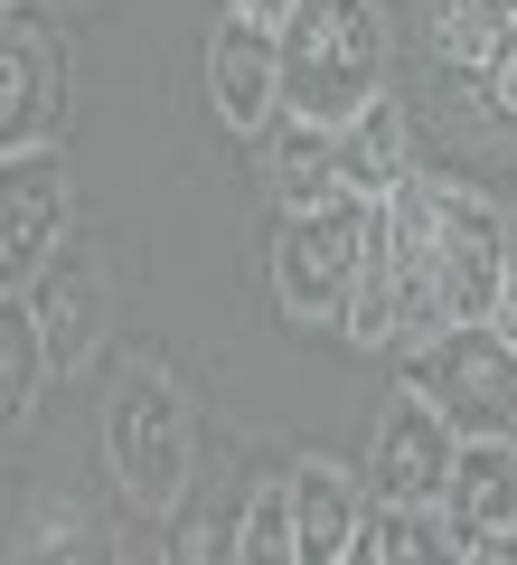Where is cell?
<instances>
[{
  "mask_svg": "<svg viewBox=\"0 0 517 565\" xmlns=\"http://www.w3.org/2000/svg\"><path fill=\"white\" fill-rule=\"evenodd\" d=\"M338 180H348V199H367V207H396L405 189L423 180V170H414V122H405L396 95L367 104V114L338 132Z\"/></svg>",
  "mask_w": 517,
  "mask_h": 565,
  "instance_id": "cell-11",
  "label": "cell"
},
{
  "mask_svg": "<svg viewBox=\"0 0 517 565\" xmlns=\"http://www.w3.org/2000/svg\"><path fill=\"white\" fill-rule=\"evenodd\" d=\"M405 386L442 405V424H452L461 444H517V340L498 321L442 330L433 349H414Z\"/></svg>",
  "mask_w": 517,
  "mask_h": 565,
  "instance_id": "cell-4",
  "label": "cell"
},
{
  "mask_svg": "<svg viewBox=\"0 0 517 565\" xmlns=\"http://www.w3.org/2000/svg\"><path fill=\"white\" fill-rule=\"evenodd\" d=\"M498 282H508V207L471 199L452 180H414L396 207H377L348 340L377 359H414L442 330L498 321Z\"/></svg>",
  "mask_w": 517,
  "mask_h": 565,
  "instance_id": "cell-1",
  "label": "cell"
},
{
  "mask_svg": "<svg viewBox=\"0 0 517 565\" xmlns=\"http://www.w3.org/2000/svg\"><path fill=\"white\" fill-rule=\"evenodd\" d=\"M66 217H76L66 161L57 151H20L10 161V189H0V274H10V292H29L66 255Z\"/></svg>",
  "mask_w": 517,
  "mask_h": 565,
  "instance_id": "cell-8",
  "label": "cell"
},
{
  "mask_svg": "<svg viewBox=\"0 0 517 565\" xmlns=\"http://www.w3.org/2000/svg\"><path fill=\"white\" fill-rule=\"evenodd\" d=\"M47 377H57L47 330H39V311L10 292V302H0V415L29 424V415H39V396H47Z\"/></svg>",
  "mask_w": 517,
  "mask_h": 565,
  "instance_id": "cell-14",
  "label": "cell"
},
{
  "mask_svg": "<svg viewBox=\"0 0 517 565\" xmlns=\"http://www.w3.org/2000/svg\"><path fill=\"white\" fill-rule=\"evenodd\" d=\"M301 0H226V20H255V29H282Z\"/></svg>",
  "mask_w": 517,
  "mask_h": 565,
  "instance_id": "cell-17",
  "label": "cell"
},
{
  "mask_svg": "<svg viewBox=\"0 0 517 565\" xmlns=\"http://www.w3.org/2000/svg\"><path fill=\"white\" fill-rule=\"evenodd\" d=\"M207 95H217L226 132H273L282 122V29L255 20H217V47H207Z\"/></svg>",
  "mask_w": 517,
  "mask_h": 565,
  "instance_id": "cell-9",
  "label": "cell"
},
{
  "mask_svg": "<svg viewBox=\"0 0 517 565\" xmlns=\"http://www.w3.org/2000/svg\"><path fill=\"white\" fill-rule=\"evenodd\" d=\"M263 180H273L282 217L348 199V180H338V132H320V122H292V114H282L273 132H263Z\"/></svg>",
  "mask_w": 517,
  "mask_h": 565,
  "instance_id": "cell-13",
  "label": "cell"
},
{
  "mask_svg": "<svg viewBox=\"0 0 517 565\" xmlns=\"http://www.w3.org/2000/svg\"><path fill=\"white\" fill-rule=\"evenodd\" d=\"M498 330L517 340V207H508V282H498Z\"/></svg>",
  "mask_w": 517,
  "mask_h": 565,
  "instance_id": "cell-18",
  "label": "cell"
},
{
  "mask_svg": "<svg viewBox=\"0 0 517 565\" xmlns=\"http://www.w3.org/2000/svg\"><path fill=\"white\" fill-rule=\"evenodd\" d=\"M471 565H517V537H489V546H471Z\"/></svg>",
  "mask_w": 517,
  "mask_h": 565,
  "instance_id": "cell-19",
  "label": "cell"
},
{
  "mask_svg": "<svg viewBox=\"0 0 517 565\" xmlns=\"http://www.w3.org/2000/svg\"><path fill=\"white\" fill-rule=\"evenodd\" d=\"M367 245H377V207L367 199H330V207L282 217V236H273V302H282V321H301V330L338 321L348 330L358 282H367Z\"/></svg>",
  "mask_w": 517,
  "mask_h": 565,
  "instance_id": "cell-3",
  "label": "cell"
},
{
  "mask_svg": "<svg viewBox=\"0 0 517 565\" xmlns=\"http://www.w3.org/2000/svg\"><path fill=\"white\" fill-rule=\"evenodd\" d=\"M292 481V527H301V565H348L367 546V527H377V500H367L358 481L338 462H292L282 471Z\"/></svg>",
  "mask_w": 517,
  "mask_h": 565,
  "instance_id": "cell-10",
  "label": "cell"
},
{
  "mask_svg": "<svg viewBox=\"0 0 517 565\" xmlns=\"http://www.w3.org/2000/svg\"><path fill=\"white\" fill-rule=\"evenodd\" d=\"M236 565H301V527H292V481H263L236 519Z\"/></svg>",
  "mask_w": 517,
  "mask_h": 565,
  "instance_id": "cell-16",
  "label": "cell"
},
{
  "mask_svg": "<svg viewBox=\"0 0 517 565\" xmlns=\"http://www.w3.org/2000/svg\"><path fill=\"white\" fill-rule=\"evenodd\" d=\"M114 471H122V490H132L141 509H170L180 500V452H189V434H180V396L151 377V367H132L122 377V396H114Z\"/></svg>",
  "mask_w": 517,
  "mask_h": 565,
  "instance_id": "cell-7",
  "label": "cell"
},
{
  "mask_svg": "<svg viewBox=\"0 0 517 565\" xmlns=\"http://www.w3.org/2000/svg\"><path fill=\"white\" fill-rule=\"evenodd\" d=\"M386 104V20L377 0H301L282 20V114L348 132V122Z\"/></svg>",
  "mask_w": 517,
  "mask_h": 565,
  "instance_id": "cell-2",
  "label": "cell"
},
{
  "mask_svg": "<svg viewBox=\"0 0 517 565\" xmlns=\"http://www.w3.org/2000/svg\"><path fill=\"white\" fill-rule=\"evenodd\" d=\"M66 39L47 20L39 0H10V20H0V161H20V151H57L66 132Z\"/></svg>",
  "mask_w": 517,
  "mask_h": 565,
  "instance_id": "cell-5",
  "label": "cell"
},
{
  "mask_svg": "<svg viewBox=\"0 0 517 565\" xmlns=\"http://www.w3.org/2000/svg\"><path fill=\"white\" fill-rule=\"evenodd\" d=\"M367 537H377V565H471V546L442 509H377Z\"/></svg>",
  "mask_w": 517,
  "mask_h": 565,
  "instance_id": "cell-15",
  "label": "cell"
},
{
  "mask_svg": "<svg viewBox=\"0 0 517 565\" xmlns=\"http://www.w3.org/2000/svg\"><path fill=\"white\" fill-rule=\"evenodd\" d=\"M452 471H461V434L442 424V405L396 386L377 415V444H367V500L377 509H442Z\"/></svg>",
  "mask_w": 517,
  "mask_h": 565,
  "instance_id": "cell-6",
  "label": "cell"
},
{
  "mask_svg": "<svg viewBox=\"0 0 517 565\" xmlns=\"http://www.w3.org/2000/svg\"><path fill=\"white\" fill-rule=\"evenodd\" d=\"M348 565H377V537H367V546H358V556H348Z\"/></svg>",
  "mask_w": 517,
  "mask_h": 565,
  "instance_id": "cell-20",
  "label": "cell"
},
{
  "mask_svg": "<svg viewBox=\"0 0 517 565\" xmlns=\"http://www.w3.org/2000/svg\"><path fill=\"white\" fill-rule=\"evenodd\" d=\"M442 519L461 527V546L517 537V444H461V471L442 490Z\"/></svg>",
  "mask_w": 517,
  "mask_h": 565,
  "instance_id": "cell-12",
  "label": "cell"
}]
</instances>
